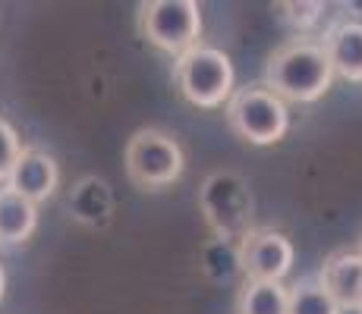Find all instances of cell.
Wrapping results in <instances>:
<instances>
[{"label": "cell", "mask_w": 362, "mask_h": 314, "mask_svg": "<svg viewBox=\"0 0 362 314\" xmlns=\"http://www.w3.org/2000/svg\"><path fill=\"white\" fill-rule=\"evenodd\" d=\"M123 164H127V176L132 186L142 192H158L183 176L186 155L173 132L145 126V129L132 132L127 151H123Z\"/></svg>", "instance_id": "obj_4"}, {"label": "cell", "mask_w": 362, "mask_h": 314, "mask_svg": "<svg viewBox=\"0 0 362 314\" xmlns=\"http://www.w3.org/2000/svg\"><path fill=\"white\" fill-rule=\"evenodd\" d=\"M233 82H236L233 60L221 47L199 44L173 63V85L183 95V101L192 104V107L202 110L227 107V101L236 92Z\"/></svg>", "instance_id": "obj_2"}, {"label": "cell", "mask_w": 362, "mask_h": 314, "mask_svg": "<svg viewBox=\"0 0 362 314\" xmlns=\"http://www.w3.org/2000/svg\"><path fill=\"white\" fill-rule=\"evenodd\" d=\"M69 207H73V217L79 223H88V227H101V223L110 220V211H114V195H110V186L98 176H86L79 179V186L69 195Z\"/></svg>", "instance_id": "obj_12"}, {"label": "cell", "mask_w": 362, "mask_h": 314, "mask_svg": "<svg viewBox=\"0 0 362 314\" xmlns=\"http://www.w3.org/2000/svg\"><path fill=\"white\" fill-rule=\"evenodd\" d=\"M23 138H19V132L13 129L10 123L0 116V183L6 186V179H10L13 167H16L19 155H23Z\"/></svg>", "instance_id": "obj_16"}, {"label": "cell", "mask_w": 362, "mask_h": 314, "mask_svg": "<svg viewBox=\"0 0 362 314\" xmlns=\"http://www.w3.org/2000/svg\"><path fill=\"white\" fill-rule=\"evenodd\" d=\"M35 229H38V205L13 192L10 186H0V246H23L32 239Z\"/></svg>", "instance_id": "obj_11"}, {"label": "cell", "mask_w": 362, "mask_h": 314, "mask_svg": "<svg viewBox=\"0 0 362 314\" xmlns=\"http://www.w3.org/2000/svg\"><path fill=\"white\" fill-rule=\"evenodd\" d=\"M199 211L224 242H243V236L252 233V192L233 170L208 173L199 188Z\"/></svg>", "instance_id": "obj_5"}, {"label": "cell", "mask_w": 362, "mask_h": 314, "mask_svg": "<svg viewBox=\"0 0 362 314\" xmlns=\"http://www.w3.org/2000/svg\"><path fill=\"white\" fill-rule=\"evenodd\" d=\"M139 35L151 47L183 57L202 44V6L196 0H148L139 4Z\"/></svg>", "instance_id": "obj_6"}, {"label": "cell", "mask_w": 362, "mask_h": 314, "mask_svg": "<svg viewBox=\"0 0 362 314\" xmlns=\"http://www.w3.org/2000/svg\"><path fill=\"white\" fill-rule=\"evenodd\" d=\"M334 66L322 41L293 38L264 60V85L287 104H315L331 92Z\"/></svg>", "instance_id": "obj_1"}, {"label": "cell", "mask_w": 362, "mask_h": 314, "mask_svg": "<svg viewBox=\"0 0 362 314\" xmlns=\"http://www.w3.org/2000/svg\"><path fill=\"white\" fill-rule=\"evenodd\" d=\"M318 280L334 296V302L344 311L362 314V251L356 248H337L325 258Z\"/></svg>", "instance_id": "obj_8"}, {"label": "cell", "mask_w": 362, "mask_h": 314, "mask_svg": "<svg viewBox=\"0 0 362 314\" xmlns=\"http://www.w3.org/2000/svg\"><path fill=\"white\" fill-rule=\"evenodd\" d=\"M293 258H296L293 242L281 229H268V227L252 229L240 242V264L246 280L284 283L287 274L293 270Z\"/></svg>", "instance_id": "obj_7"}, {"label": "cell", "mask_w": 362, "mask_h": 314, "mask_svg": "<svg viewBox=\"0 0 362 314\" xmlns=\"http://www.w3.org/2000/svg\"><path fill=\"white\" fill-rule=\"evenodd\" d=\"M6 186H10L13 192H19L23 198H29V201H35V205H41V201H47L54 192H57V186H60V167H57V160L47 155V151L25 148L23 155H19L16 167H13Z\"/></svg>", "instance_id": "obj_9"}, {"label": "cell", "mask_w": 362, "mask_h": 314, "mask_svg": "<svg viewBox=\"0 0 362 314\" xmlns=\"http://www.w3.org/2000/svg\"><path fill=\"white\" fill-rule=\"evenodd\" d=\"M227 126L240 142L268 148L277 145L290 129V107L284 97H277L264 82L236 88L224 107Z\"/></svg>", "instance_id": "obj_3"}, {"label": "cell", "mask_w": 362, "mask_h": 314, "mask_svg": "<svg viewBox=\"0 0 362 314\" xmlns=\"http://www.w3.org/2000/svg\"><path fill=\"white\" fill-rule=\"evenodd\" d=\"M325 51L331 57L334 76L346 82H362V23L344 19L325 32Z\"/></svg>", "instance_id": "obj_10"}, {"label": "cell", "mask_w": 362, "mask_h": 314, "mask_svg": "<svg viewBox=\"0 0 362 314\" xmlns=\"http://www.w3.org/2000/svg\"><path fill=\"white\" fill-rule=\"evenodd\" d=\"M236 314H290V289L284 283L246 280L236 296Z\"/></svg>", "instance_id": "obj_13"}, {"label": "cell", "mask_w": 362, "mask_h": 314, "mask_svg": "<svg viewBox=\"0 0 362 314\" xmlns=\"http://www.w3.org/2000/svg\"><path fill=\"white\" fill-rule=\"evenodd\" d=\"M290 314H344V308L315 277V280H299L290 286Z\"/></svg>", "instance_id": "obj_14"}, {"label": "cell", "mask_w": 362, "mask_h": 314, "mask_svg": "<svg viewBox=\"0 0 362 314\" xmlns=\"http://www.w3.org/2000/svg\"><path fill=\"white\" fill-rule=\"evenodd\" d=\"M274 10L281 13L284 23L293 25L296 32H309L322 23V16H325L328 6H325L322 0H281Z\"/></svg>", "instance_id": "obj_15"}, {"label": "cell", "mask_w": 362, "mask_h": 314, "mask_svg": "<svg viewBox=\"0 0 362 314\" xmlns=\"http://www.w3.org/2000/svg\"><path fill=\"white\" fill-rule=\"evenodd\" d=\"M359 251H362V246H359Z\"/></svg>", "instance_id": "obj_18"}, {"label": "cell", "mask_w": 362, "mask_h": 314, "mask_svg": "<svg viewBox=\"0 0 362 314\" xmlns=\"http://www.w3.org/2000/svg\"><path fill=\"white\" fill-rule=\"evenodd\" d=\"M4 292H6V274H4V264H0V302H4Z\"/></svg>", "instance_id": "obj_17"}]
</instances>
